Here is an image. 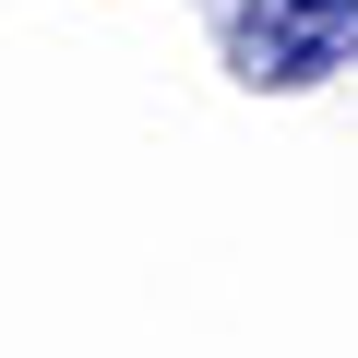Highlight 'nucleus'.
Listing matches in <instances>:
<instances>
[{
  "mask_svg": "<svg viewBox=\"0 0 358 358\" xmlns=\"http://www.w3.org/2000/svg\"><path fill=\"white\" fill-rule=\"evenodd\" d=\"M346 60H358V0H239L227 13V72L251 96L334 84Z\"/></svg>",
  "mask_w": 358,
  "mask_h": 358,
  "instance_id": "f257e3e1",
  "label": "nucleus"
}]
</instances>
